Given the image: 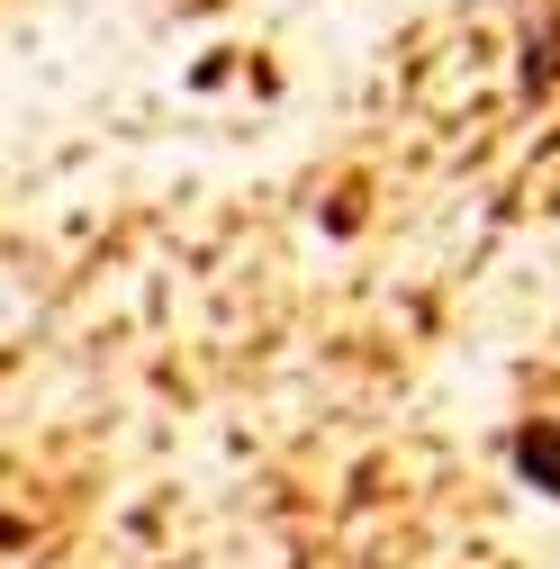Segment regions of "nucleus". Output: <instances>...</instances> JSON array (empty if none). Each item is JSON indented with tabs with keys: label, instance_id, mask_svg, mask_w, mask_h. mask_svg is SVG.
I'll return each instance as SVG.
<instances>
[{
	"label": "nucleus",
	"instance_id": "f257e3e1",
	"mask_svg": "<svg viewBox=\"0 0 560 569\" xmlns=\"http://www.w3.org/2000/svg\"><path fill=\"white\" fill-rule=\"evenodd\" d=\"M507 461L524 470V488H542L551 507H560V425L551 416H524L516 435H507Z\"/></svg>",
	"mask_w": 560,
	"mask_h": 569
}]
</instances>
